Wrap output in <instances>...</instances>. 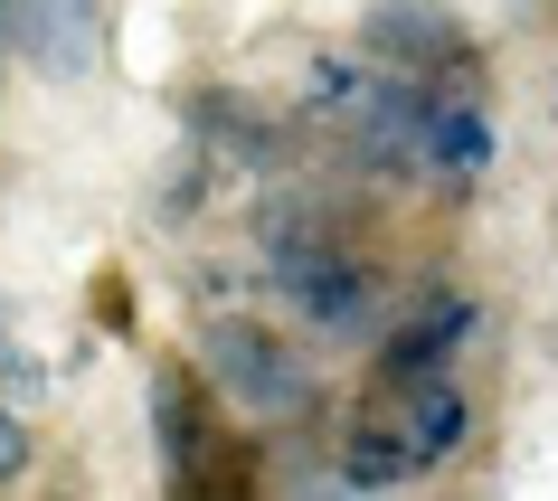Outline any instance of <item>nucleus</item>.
Listing matches in <instances>:
<instances>
[{"instance_id":"nucleus-1","label":"nucleus","mask_w":558,"mask_h":501,"mask_svg":"<svg viewBox=\"0 0 558 501\" xmlns=\"http://www.w3.org/2000/svg\"><path fill=\"white\" fill-rule=\"evenodd\" d=\"M199 351H208V369L228 379V398H236L246 416H303V407H313V379L284 359L275 331H256V322H208Z\"/></svg>"},{"instance_id":"nucleus-2","label":"nucleus","mask_w":558,"mask_h":501,"mask_svg":"<svg viewBox=\"0 0 558 501\" xmlns=\"http://www.w3.org/2000/svg\"><path fill=\"white\" fill-rule=\"evenodd\" d=\"M0 38L38 76H86L105 58V10L95 0H0Z\"/></svg>"},{"instance_id":"nucleus-6","label":"nucleus","mask_w":558,"mask_h":501,"mask_svg":"<svg viewBox=\"0 0 558 501\" xmlns=\"http://www.w3.org/2000/svg\"><path fill=\"white\" fill-rule=\"evenodd\" d=\"M464 331H473V303H454V294H445V313H426L416 331H398V341L379 351V369H388V379H416V369H436V359L454 351Z\"/></svg>"},{"instance_id":"nucleus-4","label":"nucleus","mask_w":558,"mask_h":501,"mask_svg":"<svg viewBox=\"0 0 558 501\" xmlns=\"http://www.w3.org/2000/svg\"><path fill=\"white\" fill-rule=\"evenodd\" d=\"M284 294H294V303H303V313H313L323 331H369V322H379V303H369V284H360V274L341 266L331 246L313 256V266H284Z\"/></svg>"},{"instance_id":"nucleus-3","label":"nucleus","mask_w":558,"mask_h":501,"mask_svg":"<svg viewBox=\"0 0 558 501\" xmlns=\"http://www.w3.org/2000/svg\"><path fill=\"white\" fill-rule=\"evenodd\" d=\"M360 48L369 58H398V66H436V58H464V29H454V10H436V0H379L360 20Z\"/></svg>"},{"instance_id":"nucleus-10","label":"nucleus","mask_w":558,"mask_h":501,"mask_svg":"<svg viewBox=\"0 0 558 501\" xmlns=\"http://www.w3.org/2000/svg\"><path fill=\"white\" fill-rule=\"evenodd\" d=\"M20 464H29V426L0 407V482H20Z\"/></svg>"},{"instance_id":"nucleus-9","label":"nucleus","mask_w":558,"mask_h":501,"mask_svg":"<svg viewBox=\"0 0 558 501\" xmlns=\"http://www.w3.org/2000/svg\"><path fill=\"white\" fill-rule=\"evenodd\" d=\"M151 426H161V454H171V464H190V454H199V426H190V388H180V379L151 388Z\"/></svg>"},{"instance_id":"nucleus-8","label":"nucleus","mask_w":558,"mask_h":501,"mask_svg":"<svg viewBox=\"0 0 558 501\" xmlns=\"http://www.w3.org/2000/svg\"><path fill=\"white\" fill-rule=\"evenodd\" d=\"M408 473H416V444L379 436V426H360L351 454H341V482H351V492H388V482H408Z\"/></svg>"},{"instance_id":"nucleus-5","label":"nucleus","mask_w":558,"mask_h":501,"mask_svg":"<svg viewBox=\"0 0 558 501\" xmlns=\"http://www.w3.org/2000/svg\"><path fill=\"white\" fill-rule=\"evenodd\" d=\"M408 444H416V464H436V454L464 444V398L445 379H426V369L408 379Z\"/></svg>"},{"instance_id":"nucleus-11","label":"nucleus","mask_w":558,"mask_h":501,"mask_svg":"<svg viewBox=\"0 0 558 501\" xmlns=\"http://www.w3.org/2000/svg\"><path fill=\"white\" fill-rule=\"evenodd\" d=\"M0 58H10V38H0Z\"/></svg>"},{"instance_id":"nucleus-7","label":"nucleus","mask_w":558,"mask_h":501,"mask_svg":"<svg viewBox=\"0 0 558 501\" xmlns=\"http://www.w3.org/2000/svg\"><path fill=\"white\" fill-rule=\"evenodd\" d=\"M416 151H426L436 171L464 180V171H483V161H493V123L464 114V105H436V114H426V143H416Z\"/></svg>"}]
</instances>
